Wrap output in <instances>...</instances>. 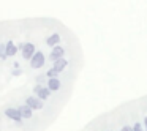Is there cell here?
I'll use <instances>...</instances> for the list:
<instances>
[{"label":"cell","instance_id":"cell-13","mask_svg":"<svg viewBox=\"0 0 147 131\" xmlns=\"http://www.w3.org/2000/svg\"><path fill=\"white\" fill-rule=\"evenodd\" d=\"M46 76H48L49 79H55V77H59V71L54 70V68H51V70L46 71Z\"/></svg>","mask_w":147,"mask_h":131},{"label":"cell","instance_id":"cell-12","mask_svg":"<svg viewBox=\"0 0 147 131\" xmlns=\"http://www.w3.org/2000/svg\"><path fill=\"white\" fill-rule=\"evenodd\" d=\"M7 43H0V58L2 60H7Z\"/></svg>","mask_w":147,"mask_h":131},{"label":"cell","instance_id":"cell-14","mask_svg":"<svg viewBox=\"0 0 147 131\" xmlns=\"http://www.w3.org/2000/svg\"><path fill=\"white\" fill-rule=\"evenodd\" d=\"M133 131H144L142 130V125H141L139 122H136V123H134V126H133Z\"/></svg>","mask_w":147,"mask_h":131},{"label":"cell","instance_id":"cell-2","mask_svg":"<svg viewBox=\"0 0 147 131\" xmlns=\"http://www.w3.org/2000/svg\"><path fill=\"white\" fill-rule=\"evenodd\" d=\"M19 49L22 51V58L24 60H30L35 55V44L33 43H21Z\"/></svg>","mask_w":147,"mask_h":131},{"label":"cell","instance_id":"cell-11","mask_svg":"<svg viewBox=\"0 0 147 131\" xmlns=\"http://www.w3.org/2000/svg\"><path fill=\"white\" fill-rule=\"evenodd\" d=\"M59 41H60V35H57V33H54V35H51L48 40H46V44H48L49 48H54V46L57 44Z\"/></svg>","mask_w":147,"mask_h":131},{"label":"cell","instance_id":"cell-15","mask_svg":"<svg viewBox=\"0 0 147 131\" xmlns=\"http://www.w3.org/2000/svg\"><path fill=\"white\" fill-rule=\"evenodd\" d=\"M120 131H133V128L128 126V125H125V126H122V130H120Z\"/></svg>","mask_w":147,"mask_h":131},{"label":"cell","instance_id":"cell-10","mask_svg":"<svg viewBox=\"0 0 147 131\" xmlns=\"http://www.w3.org/2000/svg\"><path fill=\"white\" fill-rule=\"evenodd\" d=\"M60 87H62V81L59 79V77H55V79H49V81H48V89L51 90V92L60 90Z\"/></svg>","mask_w":147,"mask_h":131},{"label":"cell","instance_id":"cell-7","mask_svg":"<svg viewBox=\"0 0 147 131\" xmlns=\"http://www.w3.org/2000/svg\"><path fill=\"white\" fill-rule=\"evenodd\" d=\"M18 111L21 112V115H22V118H32L33 117V109L32 107H29L27 104H21L19 107H18Z\"/></svg>","mask_w":147,"mask_h":131},{"label":"cell","instance_id":"cell-9","mask_svg":"<svg viewBox=\"0 0 147 131\" xmlns=\"http://www.w3.org/2000/svg\"><path fill=\"white\" fill-rule=\"evenodd\" d=\"M67 67H68V60H67V58H59V60L52 62V68H54V70H57L59 73H62V71H63Z\"/></svg>","mask_w":147,"mask_h":131},{"label":"cell","instance_id":"cell-4","mask_svg":"<svg viewBox=\"0 0 147 131\" xmlns=\"http://www.w3.org/2000/svg\"><path fill=\"white\" fill-rule=\"evenodd\" d=\"M26 104L29 106V107H32L33 111H40V109L45 107V103L41 101V99L38 98V96H27L26 98Z\"/></svg>","mask_w":147,"mask_h":131},{"label":"cell","instance_id":"cell-16","mask_svg":"<svg viewBox=\"0 0 147 131\" xmlns=\"http://www.w3.org/2000/svg\"><path fill=\"white\" fill-rule=\"evenodd\" d=\"M144 126H146V131H147V117L144 118Z\"/></svg>","mask_w":147,"mask_h":131},{"label":"cell","instance_id":"cell-3","mask_svg":"<svg viewBox=\"0 0 147 131\" xmlns=\"http://www.w3.org/2000/svg\"><path fill=\"white\" fill-rule=\"evenodd\" d=\"M33 93H36V96H38L40 99H48L49 96H51V90L48 89V85H41V84H36L35 87H33Z\"/></svg>","mask_w":147,"mask_h":131},{"label":"cell","instance_id":"cell-6","mask_svg":"<svg viewBox=\"0 0 147 131\" xmlns=\"http://www.w3.org/2000/svg\"><path fill=\"white\" fill-rule=\"evenodd\" d=\"M5 115H7L8 118H11L13 122H22V115H21V112L18 111L16 107H8L7 111H5Z\"/></svg>","mask_w":147,"mask_h":131},{"label":"cell","instance_id":"cell-1","mask_svg":"<svg viewBox=\"0 0 147 131\" xmlns=\"http://www.w3.org/2000/svg\"><path fill=\"white\" fill-rule=\"evenodd\" d=\"M46 65V55L43 51H36L35 55L32 57V60H30V68H33V70H40V68H43Z\"/></svg>","mask_w":147,"mask_h":131},{"label":"cell","instance_id":"cell-5","mask_svg":"<svg viewBox=\"0 0 147 131\" xmlns=\"http://www.w3.org/2000/svg\"><path fill=\"white\" fill-rule=\"evenodd\" d=\"M65 52H67V51H65V48H62V46L52 48L51 54H49V60H51V62H55V60H59V58H63Z\"/></svg>","mask_w":147,"mask_h":131},{"label":"cell","instance_id":"cell-8","mask_svg":"<svg viewBox=\"0 0 147 131\" xmlns=\"http://www.w3.org/2000/svg\"><path fill=\"white\" fill-rule=\"evenodd\" d=\"M18 49H19V44H16L13 40H8V43H7V55L8 57H14Z\"/></svg>","mask_w":147,"mask_h":131}]
</instances>
